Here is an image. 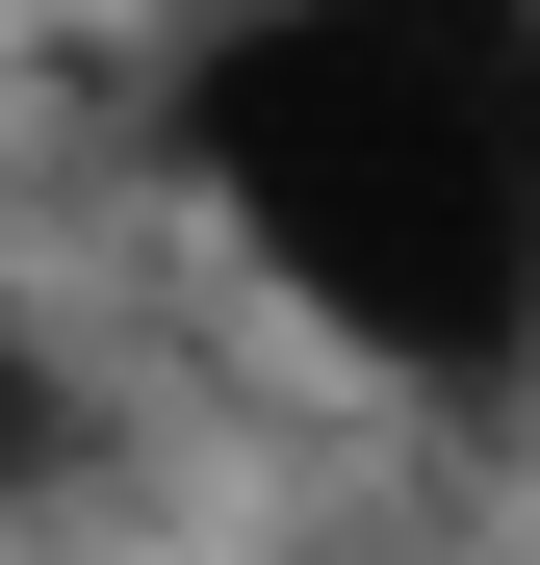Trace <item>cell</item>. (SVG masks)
I'll return each instance as SVG.
<instances>
[{
  "label": "cell",
  "instance_id": "cell-1",
  "mask_svg": "<svg viewBox=\"0 0 540 565\" xmlns=\"http://www.w3.org/2000/svg\"><path fill=\"white\" fill-rule=\"evenodd\" d=\"M180 180L335 360H540V0H257L180 77Z\"/></svg>",
  "mask_w": 540,
  "mask_h": 565
},
{
  "label": "cell",
  "instance_id": "cell-2",
  "mask_svg": "<svg viewBox=\"0 0 540 565\" xmlns=\"http://www.w3.org/2000/svg\"><path fill=\"white\" fill-rule=\"evenodd\" d=\"M77 489H104V386L0 309V514H77Z\"/></svg>",
  "mask_w": 540,
  "mask_h": 565
}]
</instances>
